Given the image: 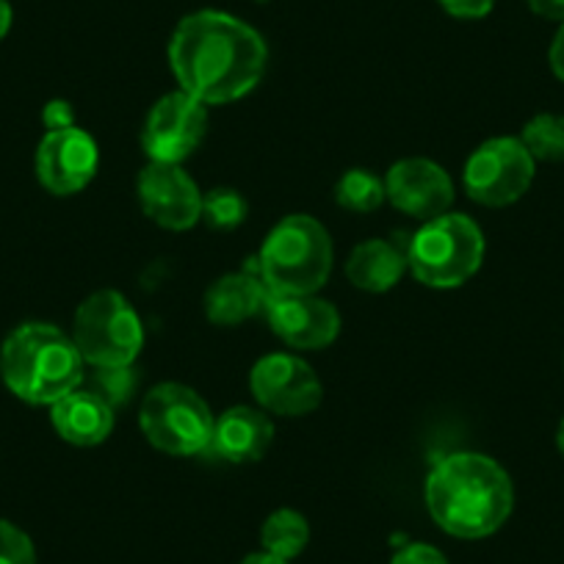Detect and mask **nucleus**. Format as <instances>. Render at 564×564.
<instances>
[{
    "mask_svg": "<svg viewBox=\"0 0 564 564\" xmlns=\"http://www.w3.org/2000/svg\"><path fill=\"white\" fill-rule=\"evenodd\" d=\"M208 133V106L183 89L170 91L150 108L141 128V150L153 164H177L192 159Z\"/></svg>",
    "mask_w": 564,
    "mask_h": 564,
    "instance_id": "obj_10",
    "label": "nucleus"
},
{
    "mask_svg": "<svg viewBox=\"0 0 564 564\" xmlns=\"http://www.w3.org/2000/svg\"><path fill=\"white\" fill-rule=\"evenodd\" d=\"M36 177L56 197L84 192L97 175L100 150L84 128L47 130L36 148Z\"/></svg>",
    "mask_w": 564,
    "mask_h": 564,
    "instance_id": "obj_12",
    "label": "nucleus"
},
{
    "mask_svg": "<svg viewBox=\"0 0 564 564\" xmlns=\"http://www.w3.org/2000/svg\"><path fill=\"white\" fill-rule=\"evenodd\" d=\"M69 338L86 366H133L144 349V324L128 296L106 289L80 302Z\"/></svg>",
    "mask_w": 564,
    "mask_h": 564,
    "instance_id": "obj_6",
    "label": "nucleus"
},
{
    "mask_svg": "<svg viewBox=\"0 0 564 564\" xmlns=\"http://www.w3.org/2000/svg\"><path fill=\"white\" fill-rule=\"evenodd\" d=\"M51 423L64 443L95 448L111 437L113 406H108L91 388H75L51 406Z\"/></svg>",
    "mask_w": 564,
    "mask_h": 564,
    "instance_id": "obj_16",
    "label": "nucleus"
},
{
    "mask_svg": "<svg viewBox=\"0 0 564 564\" xmlns=\"http://www.w3.org/2000/svg\"><path fill=\"white\" fill-rule=\"evenodd\" d=\"M247 199L236 188H214L203 194V221L214 230H236L247 219Z\"/></svg>",
    "mask_w": 564,
    "mask_h": 564,
    "instance_id": "obj_22",
    "label": "nucleus"
},
{
    "mask_svg": "<svg viewBox=\"0 0 564 564\" xmlns=\"http://www.w3.org/2000/svg\"><path fill=\"white\" fill-rule=\"evenodd\" d=\"M135 194L144 216L164 230L183 232L203 221V192L183 166L150 161L139 172Z\"/></svg>",
    "mask_w": 564,
    "mask_h": 564,
    "instance_id": "obj_11",
    "label": "nucleus"
},
{
    "mask_svg": "<svg viewBox=\"0 0 564 564\" xmlns=\"http://www.w3.org/2000/svg\"><path fill=\"white\" fill-rule=\"evenodd\" d=\"M335 203L351 214H371L388 203L384 197V177L371 170H346L335 183Z\"/></svg>",
    "mask_w": 564,
    "mask_h": 564,
    "instance_id": "obj_21",
    "label": "nucleus"
},
{
    "mask_svg": "<svg viewBox=\"0 0 564 564\" xmlns=\"http://www.w3.org/2000/svg\"><path fill=\"white\" fill-rule=\"evenodd\" d=\"M485 232L468 214H448L421 221L406 243V269L421 285L452 291L465 285L485 263Z\"/></svg>",
    "mask_w": 564,
    "mask_h": 564,
    "instance_id": "obj_5",
    "label": "nucleus"
},
{
    "mask_svg": "<svg viewBox=\"0 0 564 564\" xmlns=\"http://www.w3.org/2000/svg\"><path fill=\"white\" fill-rule=\"evenodd\" d=\"M384 197L399 214L430 221L454 205V181L430 159H401L384 175Z\"/></svg>",
    "mask_w": 564,
    "mask_h": 564,
    "instance_id": "obj_13",
    "label": "nucleus"
},
{
    "mask_svg": "<svg viewBox=\"0 0 564 564\" xmlns=\"http://www.w3.org/2000/svg\"><path fill=\"white\" fill-rule=\"evenodd\" d=\"M241 564H291V562L271 556V553H265V551H258V553H249Z\"/></svg>",
    "mask_w": 564,
    "mask_h": 564,
    "instance_id": "obj_30",
    "label": "nucleus"
},
{
    "mask_svg": "<svg viewBox=\"0 0 564 564\" xmlns=\"http://www.w3.org/2000/svg\"><path fill=\"white\" fill-rule=\"evenodd\" d=\"M12 29V7H9V0H0V40L9 34Z\"/></svg>",
    "mask_w": 564,
    "mask_h": 564,
    "instance_id": "obj_31",
    "label": "nucleus"
},
{
    "mask_svg": "<svg viewBox=\"0 0 564 564\" xmlns=\"http://www.w3.org/2000/svg\"><path fill=\"white\" fill-rule=\"evenodd\" d=\"M274 441V423L260 406L238 404L216 415L210 448L216 457L232 465L260 463Z\"/></svg>",
    "mask_w": 564,
    "mask_h": 564,
    "instance_id": "obj_15",
    "label": "nucleus"
},
{
    "mask_svg": "<svg viewBox=\"0 0 564 564\" xmlns=\"http://www.w3.org/2000/svg\"><path fill=\"white\" fill-rule=\"evenodd\" d=\"M406 249L384 238H368L351 249L346 260V276L366 294H388L406 274Z\"/></svg>",
    "mask_w": 564,
    "mask_h": 564,
    "instance_id": "obj_18",
    "label": "nucleus"
},
{
    "mask_svg": "<svg viewBox=\"0 0 564 564\" xmlns=\"http://www.w3.org/2000/svg\"><path fill=\"white\" fill-rule=\"evenodd\" d=\"M216 415L208 401L181 382H161L150 388L139 410L144 441L172 457H194L210 448Z\"/></svg>",
    "mask_w": 564,
    "mask_h": 564,
    "instance_id": "obj_7",
    "label": "nucleus"
},
{
    "mask_svg": "<svg viewBox=\"0 0 564 564\" xmlns=\"http://www.w3.org/2000/svg\"><path fill=\"white\" fill-rule=\"evenodd\" d=\"M42 122L47 130H64L75 128V111L67 100H53L47 102L45 111H42Z\"/></svg>",
    "mask_w": 564,
    "mask_h": 564,
    "instance_id": "obj_27",
    "label": "nucleus"
},
{
    "mask_svg": "<svg viewBox=\"0 0 564 564\" xmlns=\"http://www.w3.org/2000/svg\"><path fill=\"white\" fill-rule=\"evenodd\" d=\"M335 249L327 227L307 214H291L276 221L258 252V271L269 294H318L333 271Z\"/></svg>",
    "mask_w": 564,
    "mask_h": 564,
    "instance_id": "obj_4",
    "label": "nucleus"
},
{
    "mask_svg": "<svg viewBox=\"0 0 564 564\" xmlns=\"http://www.w3.org/2000/svg\"><path fill=\"white\" fill-rule=\"evenodd\" d=\"M536 161L518 135H496L481 141L468 155L463 170V188L485 208H507L518 203L534 183Z\"/></svg>",
    "mask_w": 564,
    "mask_h": 564,
    "instance_id": "obj_8",
    "label": "nucleus"
},
{
    "mask_svg": "<svg viewBox=\"0 0 564 564\" xmlns=\"http://www.w3.org/2000/svg\"><path fill=\"white\" fill-rule=\"evenodd\" d=\"M390 564H448L446 553L430 542H406L393 553Z\"/></svg>",
    "mask_w": 564,
    "mask_h": 564,
    "instance_id": "obj_25",
    "label": "nucleus"
},
{
    "mask_svg": "<svg viewBox=\"0 0 564 564\" xmlns=\"http://www.w3.org/2000/svg\"><path fill=\"white\" fill-rule=\"evenodd\" d=\"M547 64H551V73L564 84V23L558 25L556 36H553L551 51H547Z\"/></svg>",
    "mask_w": 564,
    "mask_h": 564,
    "instance_id": "obj_29",
    "label": "nucleus"
},
{
    "mask_svg": "<svg viewBox=\"0 0 564 564\" xmlns=\"http://www.w3.org/2000/svg\"><path fill=\"white\" fill-rule=\"evenodd\" d=\"M423 501L430 518L459 540L496 534L514 509V487L507 470L479 452L443 457L426 476Z\"/></svg>",
    "mask_w": 564,
    "mask_h": 564,
    "instance_id": "obj_2",
    "label": "nucleus"
},
{
    "mask_svg": "<svg viewBox=\"0 0 564 564\" xmlns=\"http://www.w3.org/2000/svg\"><path fill=\"white\" fill-rule=\"evenodd\" d=\"M525 7L542 20H551V23H564V0H525Z\"/></svg>",
    "mask_w": 564,
    "mask_h": 564,
    "instance_id": "obj_28",
    "label": "nucleus"
},
{
    "mask_svg": "<svg viewBox=\"0 0 564 564\" xmlns=\"http://www.w3.org/2000/svg\"><path fill=\"white\" fill-rule=\"evenodd\" d=\"M254 404L269 415L302 417L322 406L324 388L311 362L291 351H271L249 371Z\"/></svg>",
    "mask_w": 564,
    "mask_h": 564,
    "instance_id": "obj_9",
    "label": "nucleus"
},
{
    "mask_svg": "<svg viewBox=\"0 0 564 564\" xmlns=\"http://www.w3.org/2000/svg\"><path fill=\"white\" fill-rule=\"evenodd\" d=\"M307 542H311V523L296 509H274L263 520V525H260V545H263V551L276 558H285V562L300 556L307 547Z\"/></svg>",
    "mask_w": 564,
    "mask_h": 564,
    "instance_id": "obj_19",
    "label": "nucleus"
},
{
    "mask_svg": "<svg viewBox=\"0 0 564 564\" xmlns=\"http://www.w3.org/2000/svg\"><path fill=\"white\" fill-rule=\"evenodd\" d=\"M556 448H558V454L564 457V417H562V423H558V430H556Z\"/></svg>",
    "mask_w": 564,
    "mask_h": 564,
    "instance_id": "obj_32",
    "label": "nucleus"
},
{
    "mask_svg": "<svg viewBox=\"0 0 564 564\" xmlns=\"http://www.w3.org/2000/svg\"><path fill=\"white\" fill-rule=\"evenodd\" d=\"M0 564H36L34 540L12 520H0Z\"/></svg>",
    "mask_w": 564,
    "mask_h": 564,
    "instance_id": "obj_24",
    "label": "nucleus"
},
{
    "mask_svg": "<svg viewBox=\"0 0 564 564\" xmlns=\"http://www.w3.org/2000/svg\"><path fill=\"white\" fill-rule=\"evenodd\" d=\"M271 333L291 349H327L340 335V313L318 294L276 296L269 294L263 311Z\"/></svg>",
    "mask_w": 564,
    "mask_h": 564,
    "instance_id": "obj_14",
    "label": "nucleus"
},
{
    "mask_svg": "<svg viewBox=\"0 0 564 564\" xmlns=\"http://www.w3.org/2000/svg\"><path fill=\"white\" fill-rule=\"evenodd\" d=\"M0 377L25 404L53 406L84 384V357L53 324H20L0 346Z\"/></svg>",
    "mask_w": 564,
    "mask_h": 564,
    "instance_id": "obj_3",
    "label": "nucleus"
},
{
    "mask_svg": "<svg viewBox=\"0 0 564 564\" xmlns=\"http://www.w3.org/2000/svg\"><path fill=\"white\" fill-rule=\"evenodd\" d=\"M135 384H139V379H135L133 366H113V368H95L89 388L95 390L108 406L119 410V406L128 404L130 395L135 393Z\"/></svg>",
    "mask_w": 564,
    "mask_h": 564,
    "instance_id": "obj_23",
    "label": "nucleus"
},
{
    "mask_svg": "<svg viewBox=\"0 0 564 564\" xmlns=\"http://www.w3.org/2000/svg\"><path fill=\"white\" fill-rule=\"evenodd\" d=\"M258 3H269V0H258Z\"/></svg>",
    "mask_w": 564,
    "mask_h": 564,
    "instance_id": "obj_33",
    "label": "nucleus"
},
{
    "mask_svg": "<svg viewBox=\"0 0 564 564\" xmlns=\"http://www.w3.org/2000/svg\"><path fill=\"white\" fill-rule=\"evenodd\" d=\"M529 155L540 164L564 161V117L562 113H536L523 124L518 135Z\"/></svg>",
    "mask_w": 564,
    "mask_h": 564,
    "instance_id": "obj_20",
    "label": "nucleus"
},
{
    "mask_svg": "<svg viewBox=\"0 0 564 564\" xmlns=\"http://www.w3.org/2000/svg\"><path fill=\"white\" fill-rule=\"evenodd\" d=\"M269 289L254 271H230L205 291V316L216 327H238L265 311Z\"/></svg>",
    "mask_w": 564,
    "mask_h": 564,
    "instance_id": "obj_17",
    "label": "nucleus"
},
{
    "mask_svg": "<svg viewBox=\"0 0 564 564\" xmlns=\"http://www.w3.org/2000/svg\"><path fill=\"white\" fill-rule=\"evenodd\" d=\"M446 14L457 20H481L496 9V0H437Z\"/></svg>",
    "mask_w": 564,
    "mask_h": 564,
    "instance_id": "obj_26",
    "label": "nucleus"
},
{
    "mask_svg": "<svg viewBox=\"0 0 564 564\" xmlns=\"http://www.w3.org/2000/svg\"><path fill=\"white\" fill-rule=\"evenodd\" d=\"M170 69L177 89L205 106H227L260 84L269 62L263 36L227 12L186 14L172 31Z\"/></svg>",
    "mask_w": 564,
    "mask_h": 564,
    "instance_id": "obj_1",
    "label": "nucleus"
}]
</instances>
